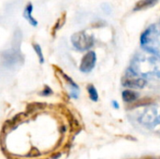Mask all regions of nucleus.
<instances>
[{
  "label": "nucleus",
  "instance_id": "obj_8",
  "mask_svg": "<svg viewBox=\"0 0 160 159\" xmlns=\"http://www.w3.org/2000/svg\"><path fill=\"white\" fill-rule=\"evenodd\" d=\"M34 48H35V51H36L37 54H38V57H39L40 63H43V62H44V58H43V54H42V52H41L40 46H39V45H38V44H35V45H34Z\"/></svg>",
  "mask_w": 160,
  "mask_h": 159
},
{
  "label": "nucleus",
  "instance_id": "obj_6",
  "mask_svg": "<svg viewBox=\"0 0 160 159\" xmlns=\"http://www.w3.org/2000/svg\"><path fill=\"white\" fill-rule=\"evenodd\" d=\"M32 8H33L32 5H31V4H28L27 7H26V8H25V10H24V16L27 18V20L30 22V23H32L33 25H37V24H38L37 21H36V20L32 17V15H31V13H32Z\"/></svg>",
  "mask_w": 160,
  "mask_h": 159
},
{
  "label": "nucleus",
  "instance_id": "obj_5",
  "mask_svg": "<svg viewBox=\"0 0 160 159\" xmlns=\"http://www.w3.org/2000/svg\"><path fill=\"white\" fill-rule=\"evenodd\" d=\"M122 97H123L124 101L131 102V101H134V100H136L138 98V94L133 92V91H130V90H126V91L123 92Z\"/></svg>",
  "mask_w": 160,
  "mask_h": 159
},
{
  "label": "nucleus",
  "instance_id": "obj_1",
  "mask_svg": "<svg viewBox=\"0 0 160 159\" xmlns=\"http://www.w3.org/2000/svg\"><path fill=\"white\" fill-rule=\"evenodd\" d=\"M71 41H72V44L74 45V47L80 51L88 50L94 44L93 37L88 36L84 32H78V33L74 34L71 37Z\"/></svg>",
  "mask_w": 160,
  "mask_h": 159
},
{
  "label": "nucleus",
  "instance_id": "obj_10",
  "mask_svg": "<svg viewBox=\"0 0 160 159\" xmlns=\"http://www.w3.org/2000/svg\"><path fill=\"white\" fill-rule=\"evenodd\" d=\"M52 92V90L49 88V87H46V89L43 91V93H42V95H44V96H47V95H51Z\"/></svg>",
  "mask_w": 160,
  "mask_h": 159
},
{
  "label": "nucleus",
  "instance_id": "obj_2",
  "mask_svg": "<svg viewBox=\"0 0 160 159\" xmlns=\"http://www.w3.org/2000/svg\"><path fill=\"white\" fill-rule=\"evenodd\" d=\"M96 60H97V57L94 52H87L82 59L81 66H80L81 71L85 72V73L90 72L96 65Z\"/></svg>",
  "mask_w": 160,
  "mask_h": 159
},
{
  "label": "nucleus",
  "instance_id": "obj_9",
  "mask_svg": "<svg viewBox=\"0 0 160 159\" xmlns=\"http://www.w3.org/2000/svg\"><path fill=\"white\" fill-rule=\"evenodd\" d=\"M39 155H40V154H39L38 150V149H36V148H33V149L30 151V153L28 154V157H38V156H39Z\"/></svg>",
  "mask_w": 160,
  "mask_h": 159
},
{
  "label": "nucleus",
  "instance_id": "obj_3",
  "mask_svg": "<svg viewBox=\"0 0 160 159\" xmlns=\"http://www.w3.org/2000/svg\"><path fill=\"white\" fill-rule=\"evenodd\" d=\"M125 86L131 87V88H142L146 84V81L142 78H130L128 77L123 83Z\"/></svg>",
  "mask_w": 160,
  "mask_h": 159
},
{
  "label": "nucleus",
  "instance_id": "obj_7",
  "mask_svg": "<svg viewBox=\"0 0 160 159\" xmlns=\"http://www.w3.org/2000/svg\"><path fill=\"white\" fill-rule=\"evenodd\" d=\"M88 93H89L90 98L93 101H98V94L96 88L93 85H91V86L88 87Z\"/></svg>",
  "mask_w": 160,
  "mask_h": 159
},
{
  "label": "nucleus",
  "instance_id": "obj_4",
  "mask_svg": "<svg viewBox=\"0 0 160 159\" xmlns=\"http://www.w3.org/2000/svg\"><path fill=\"white\" fill-rule=\"evenodd\" d=\"M158 0H140L135 7H134V10L135 11H138V10H142V9H144V8H148L150 7H153Z\"/></svg>",
  "mask_w": 160,
  "mask_h": 159
}]
</instances>
